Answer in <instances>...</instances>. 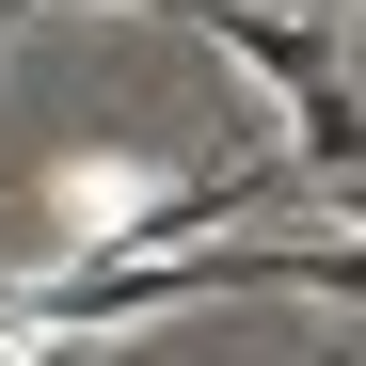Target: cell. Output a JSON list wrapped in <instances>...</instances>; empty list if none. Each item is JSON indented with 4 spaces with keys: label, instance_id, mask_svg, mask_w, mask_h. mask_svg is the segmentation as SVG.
Segmentation results:
<instances>
[{
    "label": "cell",
    "instance_id": "1",
    "mask_svg": "<svg viewBox=\"0 0 366 366\" xmlns=\"http://www.w3.org/2000/svg\"><path fill=\"white\" fill-rule=\"evenodd\" d=\"M192 32L287 96V159L319 175V192H335V175H366V80L335 64V32H319V16H287V0H192Z\"/></svg>",
    "mask_w": 366,
    "mask_h": 366
},
{
    "label": "cell",
    "instance_id": "2",
    "mask_svg": "<svg viewBox=\"0 0 366 366\" xmlns=\"http://www.w3.org/2000/svg\"><path fill=\"white\" fill-rule=\"evenodd\" d=\"M319 207H335V223H350V239H366V175H335V192H319Z\"/></svg>",
    "mask_w": 366,
    "mask_h": 366
},
{
    "label": "cell",
    "instance_id": "3",
    "mask_svg": "<svg viewBox=\"0 0 366 366\" xmlns=\"http://www.w3.org/2000/svg\"><path fill=\"white\" fill-rule=\"evenodd\" d=\"M287 16H319V32H335V16H350V0H287Z\"/></svg>",
    "mask_w": 366,
    "mask_h": 366
},
{
    "label": "cell",
    "instance_id": "4",
    "mask_svg": "<svg viewBox=\"0 0 366 366\" xmlns=\"http://www.w3.org/2000/svg\"><path fill=\"white\" fill-rule=\"evenodd\" d=\"M128 16H192V0H128Z\"/></svg>",
    "mask_w": 366,
    "mask_h": 366
},
{
    "label": "cell",
    "instance_id": "5",
    "mask_svg": "<svg viewBox=\"0 0 366 366\" xmlns=\"http://www.w3.org/2000/svg\"><path fill=\"white\" fill-rule=\"evenodd\" d=\"M0 32H16V0H0Z\"/></svg>",
    "mask_w": 366,
    "mask_h": 366
},
{
    "label": "cell",
    "instance_id": "6",
    "mask_svg": "<svg viewBox=\"0 0 366 366\" xmlns=\"http://www.w3.org/2000/svg\"><path fill=\"white\" fill-rule=\"evenodd\" d=\"M335 366H366V350H335Z\"/></svg>",
    "mask_w": 366,
    "mask_h": 366
}]
</instances>
